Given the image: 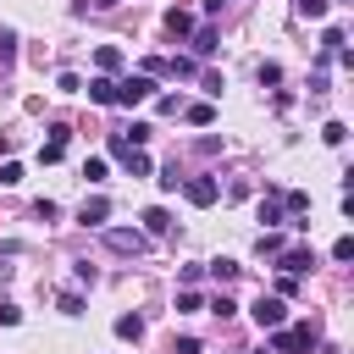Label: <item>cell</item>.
I'll return each instance as SVG.
<instances>
[{
  "label": "cell",
  "instance_id": "obj_8",
  "mask_svg": "<svg viewBox=\"0 0 354 354\" xmlns=\"http://www.w3.org/2000/svg\"><path fill=\"white\" fill-rule=\"evenodd\" d=\"M88 100H94V105H116V77H111V72H100V77L88 83Z\"/></svg>",
  "mask_w": 354,
  "mask_h": 354
},
{
  "label": "cell",
  "instance_id": "obj_5",
  "mask_svg": "<svg viewBox=\"0 0 354 354\" xmlns=\"http://www.w3.org/2000/svg\"><path fill=\"white\" fill-rule=\"evenodd\" d=\"M105 243H111L116 254H144V232H133V227H111Z\"/></svg>",
  "mask_w": 354,
  "mask_h": 354
},
{
  "label": "cell",
  "instance_id": "obj_2",
  "mask_svg": "<svg viewBox=\"0 0 354 354\" xmlns=\"http://www.w3.org/2000/svg\"><path fill=\"white\" fill-rule=\"evenodd\" d=\"M254 321H260L266 332H277V326L288 321V304H282L277 293H260V299H254Z\"/></svg>",
  "mask_w": 354,
  "mask_h": 354
},
{
  "label": "cell",
  "instance_id": "obj_16",
  "mask_svg": "<svg viewBox=\"0 0 354 354\" xmlns=\"http://www.w3.org/2000/svg\"><path fill=\"white\" fill-rule=\"evenodd\" d=\"M238 271H243L238 260H216V266H210V277H216V282H238Z\"/></svg>",
  "mask_w": 354,
  "mask_h": 354
},
{
  "label": "cell",
  "instance_id": "obj_19",
  "mask_svg": "<svg viewBox=\"0 0 354 354\" xmlns=\"http://www.w3.org/2000/svg\"><path fill=\"white\" fill-rule=\"evenodd\" d=\"M83 177H88V183H105V160L88 155V160H83Z\"/></svg>",
  "mask_w": 354,
  "mask_h": 354
},
{
  "label": "cell",
  "instance_id": "obj_28",
  "mask_svg": "<svg viewBox=\"0 0 354 354\" xmlns=\"http://www.w3.org/2000/svg\"><path fill=\"white\" fill-rule=\"evenodd\" d=\"M17 321H22V310L17 304H0V326H17Z\"/></svg>",
  "mask_w": 354,
  "mask_h": 354
},
{
  "label": "cell",
  "instance_id": "obj_10",
  "mask_svg": "<svg viewBox=\"0 0 354 354\" xmlns=\"http://www.w3.org/2000/svg\"><path fill=\"white\" fill-rule=\"evenodd\" d=\"M94 66H100V72H122V50H116V44H100V50H94Z\"/></svg>",
  "mask_w": 354,
  "mask_h": 354
},
{
  "label": "cell",
  "instance_id": "obj_17",
  "mask_svg": "<svg viewBox=\"0 0 354 354\" xmlns=\"http://www.w3.org/2000/svg\"><path fill=\"white\" fill-rule=\"evenodd\" d=\"M282 249H288V243H282V232H271V227H266V232H260V254H282Z\"/></svg>",
  "mask_w": 354,
  "mask_h": 354
},
{
  "label": "cell",
  "instance_id": "obj_11",
  "mask_svg": "<svg viewBox=\"0 0 354 354\" xmlns=\"http://www.w3.org/2000/svg\"><path fill=\"white\" fill-rule=\"evenodd\" d=\"M144 232H155V238H166V232H171V216H166L160 205H155V210H144Z\"/></svg>",
  "mask_w": 354,
  "mask_h": 354
},
{
  "label": "cell",
  "instance_id": "obj_13",
  "mask_svg": "<svg viewBox=\"0 0 354 354\" xmlns=\"http://www.w3.org/2000/svg\"><path fill=\"white\" fill-rule=\"evenodd\" d=\"M116 337L138 343V337H144V321H138V315H116Z\"/></svg>",
  "mask_w": 354,
  "mask_h": 354
},
{
  "label": "cell",
  "instance_id": "obj_23",
  "mask_svg": "<svg viewBox=\"0 0 354 354\" xmlns=\"http://www.w3.org/2000/svg\"><path fill=\"white\" fill-rule=\"evenodd\" d=\"M122 138H127V144H144V138H149V122H133V127H127Z\"/></svg>",
  "mask_w": 354,
  "mask_h": 354
},
{
  "label": "cell",
  "instance_id": "obj_9",
  "mask_svg": "<svg viewBox=\"0 0 354 354\" xmlns=\"http://www.w3.org/2000/svg\"><path fill=\"white\" fill-rule=\"evenodd\" d=\"M61 155H66V127H50V144L39 149V160H44V166H55Z\"/></svg>",
  "mask_w": 354,
  "mask_h": 354
},
{
  "label": "cell",
  "instance_id": "obj_25",
  "mask_svg": "<svg viewBox=\"0 0 354 354\" xmlns=\"http://www.w3.org/2000/svg\"><path fill=\"white\" fill-rule=\"evenodd\" d=\"M288 293H299V277H288V271H282V277H277V299H288Z\"/></svg>",
  "mask_w": 354,
  "mask_h": 354
},
{
  "label": "cell",
  "instance_id": "obj_30",
  "mask_svg": "<svg viewBox=\"0 0 354 354\" xmlns=\"http://www.w3.org/2000/svg\"><path fill=\"white\" fill-rule=\"evenodd\" d=\"M221 6H227V0H205V11H221Z\"/></svg>",
  "mask_w": 354,
  "mask_h": 354
},
{
  "label": "cell",
  "instance_id": "obj_29",
  "mask_svg": "<svg viewBox=\"0 0 354 354\" xmlns=\"http://www.w3.org/2000/svg\"><path fill=\"white\" fill-rule=\"evenodd\" d=\"M171 354H199V337H177V348Z\"/></svg>",
  "mask_w": 354,
  "mask_h": 354
},
{
  "label": "cell",
  "instance_id": "obj_14",
  "mask_svg": "<svg viewBox=\"0 0 354 354\" xmlns=\"http://www.w3.org/2000/svg\"><path fill=\"white\" fill-rule=\"evenodd\" d=\"M194 55H216V28H199L194 33Z\"/></svg>",
  "mask_w": 354,
  "mask_h": 354
},
{
  "label": "cell",
  "instance_id": "obj_18",
  "mask_svg": "<svg viewBox=\"0 0 354 354\" xmlns=\"http://www.w3.org/2000/svg\"><path fill=\"white\" fill-rule=\"evenodd\" d=\"M177 310H183V315H194V310H205V299H199L194 288H183V293H177Z\"/></svg>",
  "mask_w": 354,
  "mask_h": 354
},
{
  "label": "cell",
  "instance_id": "obj_26",
  "mask_svg": "<svg viewBox=\"0 0 354 354\" xmlns=\"http://www.w3.org/2000/svg\"><path fill=\"white\" fill-rule=\"evenodd\" d=\"M210 315H221V321H227V315H238V304H232V299H227V293H221V299H216V304H210Z\"/></svg>",
  "mask_w": 354,
  "mask_h": 354
},
{
  "label": "cell",
  "instance_id": "obj_6",
  "mask_svg": "<svg viewBox=\"0 0 354 354\" xmlns=\"http://www.w3.org/2000/svg\"><path fill=\"white\" fill-rule=\"evenodd\" d=\"M277 266H282L288 277H304V271L315 266V249H304V243H299V249H282V254H277Z\"/></svg>",
  "mask_w": 354,
  "mask_h": 354
},
{
  "label": "cell",
  "instance_id": "obj_1",
  "mask_svg": "<svg viewBox=\"0 0 354 354\" xmlns=\"http://www.w3.org/2000/svg\"><path fill=\"white\" fill-rule=\"evenodd\" d=\"M271 348H277V354H310V348H315V332H310V326H288V332L277 326V332H271Z\"/></svg>",
  "mask_w": 354,
  "mask_h": 354
},
{
  "label": "cell",
  "instance_id": "obj_7",
  "mask_svg": "<svg viewBox=\"0 0 354 354\" xmlns=\"http://www.w3.org/2000/svg\"><path fill=\"white\" fill-rule=\"evenodd\" d=\"M105 216H111V199H105V194L83 199V210H77V221H83V227H105Z\"/></svg>",
  "mask_w": 354,
  "mask_h": 354
},
{
  "label": "cell",
  "instance_id": "obj_24",
  "mask_svg": "<svg viewBox=\"0 0 354 354\" xmlns=\"http://www.w3.org/2000/svg\"><path fill=\"white\" fill-rule=\"evenodd\" d=\"M332 260H354V238H337L332 243Z\"/></svg>",
  "mask_w": 354,
  "mask_h": 354
},
{
  "label": "cell",
  "instance_id": "obj_3",
  "mask_svg": "<svg viewBox=\"0 0 354 354\" xmlns=\"http://www.w3.org/2000/svg\"><path fill=\"white\" fill-rule=\"evenodd\" d=\"M149 94H155V83H149L144 72H138V77H127V83H116V105H144Z\"/></svg>",
  "mask_w": 354,
  "mask_h": 354
},
{
  "label": "cell",
  "instance_id": "obj_4",
  "mask_svg": "<svg viewBox=\"0 0 354 354\" xmlns=\"http://www.w3.org/2000/svg\"><path fill=\"white\" fill-rule=\"evenodd\" d=\"M183 194H188V205H216L221 183H216V177H188V183H183Z\"/></svg>",
  "mask_w": 354,
  "mask_h": 354
},
{
  "label": "cell",
  "instance_id": "obj_31",
  "mask_svg": "<svg viewBox=\"0 0 354 354\" xmlns=\"http://www.w3.org/2000/svg\"><path fill=\"white\" fill-rule=\"evenodd\" d=\"M94 6H116V0H94Z\"/></svg>",
  "mask_w": 354,
  "mask_h": 354
},
{
  "label": "cell",
  "instance_id": "obj_27",
  "mask_svg": "<svg viewBox=\"0 0 354 354\" xmlns=\"http://www.w3.org/2000/svg\"><path fill=\"white\" fill-rule=\"evenodd\" d=\"M0 183H6V188H11V183H22V166H17V160H6V166H0Z\"/></svg>",
  "mask_w": 354,
  "mask_h": 354
},
{
  "label": "cell",
  "instance_id": "obj_12",
  "mask_svg": "<svg viewBox=\"0 0 354 354\" xmlns=\"http://www.w3.org/2000/svg\"><path fill=\"white\" fill-rule=\"evenodd\" d=\"M166 28H171V33L183 39V33H194V17H188L183 6H171V11H166Z\"/></svg>",
  "mask_w": 354,
  "mask_h": 354
},
{
  "label": "cell",
  "instance_id": "obj_20",
  "mask_svg": "<svg viewBox=\"0 0 354 354\" xmlns=\"http://www.w3.org/2000/svg\"><path fill=\"white\" fill-rule=\"evenodd\" d=\"M321 138H326V144H343V138H348V127H343V122H326V127H321Z\"/></svg>",
  "mask_w": 354,
  "mask_h": 354
},
{
  "label": "cell",
  "instance_id": "obj_22",
  "mask_svg": "<svg viewBox=\"0 0 354 354\" xmlns=\"http://www.w3.org/2000/svg\"><path fill=\"white\" fill-rule=\"evenodd\" d=\"M332 0H299V17H326Z\"/></svg>",
  "mask_w": 354,
  "mask_h": 354
},
{
  "label": "cell",
  "instance_id": "obj_15",
  "mask_svg": "<svg viewBox=\"0 0 354 354\" xmlns=\"http://www.w3.org/2000/svg\"><path fill=\"white\" fill-rule=\"evenodd\" d=\"M183 116H188L194 127H210V122H216V111H210V105H183Z\"/></svg>",
  "mask_w": 354,
  "mask_h": 354
},
{
  "label": "cell",
  "instance_id": "obj_21",
  "mask_svg": "<svg viewBox=\"0 0 354 354\" xmlns=\"http://www.w3.org/2000/svg\"><path fill=\"white\" fill-rule=\"evenodd\" d=\"M61 315H83V293H61Z\"/></svg>",
  "mask_w": 354,
  "mask_h": 354
}]
</instances>
